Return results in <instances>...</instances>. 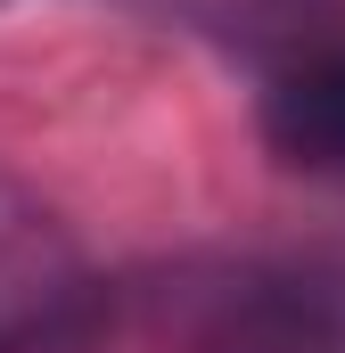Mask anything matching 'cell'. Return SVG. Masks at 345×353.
<instances>
[{"mask_svg":"<svg viewBox=\"0 0 345 353\" xmlns=\"http://www.w3.org/2000/svg\"><path fill=\"white\" fill-rule=\"evenodd\" d=\"M124 8L157 17L172 33H189V41H214V50H230L247 66H279L288 50H304V41L345 25V0H124Z\"/></svg>","mask_w":345,"mask_h":353,"instance_id":"cell-3","label":"cell"},{"mask_svg":"<svg viewBox=\"0 0 345 353\" xmlns=\"http://www.w3.org/2000/svg\"><path fill=\"white\" fill-rule=\"evenodd\" d=\"M0 353H107V345H99V312H83V321H41V329H0Z\"/></svg>","mask_w":345,"mask_h":353,"instance_id":"cell-4","label":"cell"},{"mask_svg":"<svg viewBox=\"0 0 345 353\" xmlns=\"http://www.w3.org/2000/svg\"><path fill=\"white\" fill-rule=\"evenodd\" d=\"M172 353H345V296L279 263L214 271L181 296Z\"/></svg>","mask_w":345,"mask_h":353,"instance_id":"cell-1","label":"cell"},{"mask_svg":"<svg viewBox=\"0 0 345 353\" xmlns=\"http://www.w3.org/2000/svg\"><path fill=\"white\" fill-rule=\"evenodd\" d=\"M255 132L288 173L345 181V25L288 50L279 66H263Z\"/></svg>","mask_w":345,"mask_h":353,"instance_id":"cell-2","label":"cell"}]
</instances>
